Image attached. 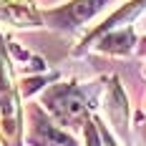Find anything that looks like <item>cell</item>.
Masks as SVG:
<instances>
[{"label":"cell","instance_id":"obj_1","mask_svg":"<svg viewBox=\"0 0 146 146\" xmlns=\"http://www.w3.org/2000/svg\"><path fill=\"white\" fill-rule=\"evenodd\" d=\"M43 101L63 123H71V126L86 123V98H83L81 88L71 86V83H58L45 93Z\"/></svg>","mask_w":146,"mask_h":146},{"label":"cell","instance_id":"obj_2","mask_svg":"<svg viewBox=\"0 0 146 146\" xmlns=\"http://www.w3.org/2000/svg\"><path fill=\"white\" fill-rule=\"evenodd\" d=\"M108 3H111V0H71V3L63 5V8L48 10L43 18L53 25V28L76 30V28H81V25H86L96 13H101Z\"/></svg>","mask_w":146,"mask_h":146},{"label":"cell","instance_id":"obj_3","mask_svg":"<svg viewBox=\"0 0 146 146\" xmlns=\"http://www.w3.org/2000/svg\"><path fill=\"white\" fill-rule=\"evenodd\" d=\"M0 118H3V133L8 141L18 136V101L13 91V78H10V58L0 40Z\"/></svg>","mask_w":146,"mask_h":146},{"label":"cell","instance_id":"obj_4","mask_svg":"<svg viewBox=\"0 0 146 146\" xmlns=\"http://www.w3.org/2000/svg\"><path fill=\"white\" fill-rule=\"evenodd\" d=\"M0 20L15 28H33L43 20L33 0H0Z\"/></svg>","mask_w":146,"mask_h":146},{"label":"cell","instance_id":"obj_5","mask_svg":"<svg viewBox=\"0 0 146 146\" xmlns=\"http://www.w3.org/2000/svg\"><path fill=\"white\" fill-rule=\"evenodd\" d=\"M28 141L35 146H76L71 136H66L63 131H58L48 118L35 108L30 113V133H28Z\"/></svg>","mask_w":146,"mask_h":146},{"label":"cell","instance_id":"obj_6","mask_svg":"<svg viewBox=\"0 0 146 146\" xmlns=\"http://www.w3.org/2000/svg\"><path fill=\"white\" fill-rule=\"evenodd\" d=\"M106 111H108V116L113 121V126H116L118 131H126V116H129V108H126V96H123V91L118 86V81L111 83L108 88V96H106Z\"/></svg>","mask_w":146,"mask_h":146},{"label":"cell","instance_id":"obj_7","mask_svg":"<svg viewBox=\"0 0 146 146\" xmlns=\"http://www.w3.org/2000/svg\"><path fill=\"white\" fill-rule=\"evenodd\" d=\"M133 45V30L131 28H113L108 30L98 40V50H106V53H129Z\"/></svg>","mask_w":146,"mask_h":146},{"label":"cell","instance_id":"obj_8","mask_svg":"<svg viewBox=\"0 0 146 146\" xmlns=\"http://www.w3.org/2000/svg\"><path fill=\"white\" fill-rule=\"evenodd\" d=\"M96 121H86V144L88 146H103L98 141V133H96V126H93Z\"/></svg>","mask_w":146,"mask_h":146}]
</instances>
